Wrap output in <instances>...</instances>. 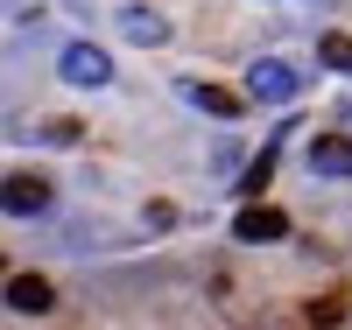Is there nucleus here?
Returning <instances> with one entry per match:
<instances>
[{
	"label": "nucleus",
	"instance_id": "11",
	"mask_svg": "<svg viewBox=\"0 0 352 330\" xmlns=\"http://www.w3.org/2000/svg\"><path fill=\"white\" fill-rule=\"evenodd\" d=\"M78 134H85V127H78V119H50V127H43V141H64V148H71Z\"/></svg>",
	"mask_w": 352,
	"mask_h": 330
},
{
	"label": "nucleus",
	"instance_id": "9",
	"mask_svg": "<svg viewBox=\"0 0 352 330\" xmlns=\"http://www.w3.org/2000/svg\"><path fill=\"white\" fill-rule=\"evenodd\" d=\"M317 56H324V71H352V36H324Z\"/></svg>",
	"mask_w": 352,
	"mask_h": 330
},
{
	"label": "nucleus",
	"instance_id": "1",
	"mask_svg": "<svg viewBox=\"0 0 352 330\" xmlns=\"http://www.w3.org/2000/svg\"><path fill=\"white\" fill-rule=\"evenodd\" d=\"M296 71H289L282 64V56H261V64L247 71V99H261V106H289V99H296Z\"/></svg>",
	"mask_w": 352,
	"mask_h": 330
},
{
	"label": "nucleus",
	"instance_id": "10",
	"mask_svg": "<svg viewBox=\"0 0 352 330\" xmlns=\"http://www.w3.org/2000/svg\"><path fill=\"white\" fill-rule=\"evenodd\" d=\"M268 176H275V148H268V155H254V169H247V183H240V190H261Z\"/></svg>",
	"mask_w": 352,
	"mask_h": 330
},
{
	"label": "nucleus",
	"instance_id": "2",
	"mask_svg": "<svg viewBox=\"0 0 352 330\" xmlns=\"http://www.w3.org/2000/svg\"><path fill=\"white\" fill-rule=\"evenodd\" d=\"M56 71H64V84H85V92H92V84L113 78V56H106L99 43H71L64 56H56Z\"/></svg>",
	"mask_w": 352,
	"mask_h": 330
},
{
	"label": "nucleus",
	"instance_id": "3",
	"mask_svg": "<svg viewBox=\"0 0 352 330\" xmlns=\"http://www.w3.org/2000/svg\"><path fill=\"white\" fill-rule=\"evenodd\" d=\"M0 211H14V218L50 211V183L43 176H8V183H0Z\"/></svg>",
	"mask_w": 352,
	"mask_h": 330
},
{
	"label": "nucleus",
	"instance_id": "5",
	"mask_svg": "<svg viewBox=\"0 0 352 330\" xmlns=\"http://www.w3.org/2000/svg\"><path fill=\"white\" fill-rule=\"evenodd\" d=\"M289 232V218L275 211V204H247L240 218H232V239H247V246H261V239H282Z\"/></svg>",
	"mask_w": 352,
	"mask_h": 330
},
{
	"label": "nucleus",
	"instance_id": "6",
	"mask_svg": "<svg viewBox=\"0 0 352 330\" xmlns=\"http://www.w3.org/2000/svg\"><path fill=\"white\" fill-rule=\"evenodd\" d=\"M120 28H127V43H148V49H155V43H169V21H162L155 8H127V14H120Z\"/></svg>",
	"mask_w": 352,
	"mask_h": 330
},
{
	"label": "nucleus",
	"instance_id": "7",
	"mask_svg": "<svg viewBox=\"0 0 352 330\" xmlns=\"http://www.w3.org/2000/svg\"><path fill=\"white\" fill-rule=\"evenodd\" d=\"M310 169H317V176H352V141L324 134V141L310 148Z\"/></svg>",
	"mask_w": 352,
	"mask_h": 330
},
{
	"label": "nucleus",
	"instance_id": "4",
	"mask_svg": "<svg viewBox=\"0 0 352 330\" xmlns=\"http://www.w3.org/2000/svg\"><path fill=\"white\" fill-rule=\"evenodd\" d=\"M8 309H14V316H50V309H56V288H50L43 274H14V281H8Z\"/></svg>",
	"mask_w": 352,
	"mask_h": 330
},
{
	"label": "nucleus",
	"instance_id": "8",
	"mask_svg": "<svg viewBox=\"0 0 352 330\" xmlns=\"http://www.w3.org/2000/svg\"><path fill=\"white\" fill-rule=\"evenodd\" d=\"M184 99H190V106H204V113H219V119H232V113H240V99H232V92H219V84H184Z\"/></svg>",
	"mask_w": 352,
	"mask_h": 330
}]
</instances>
